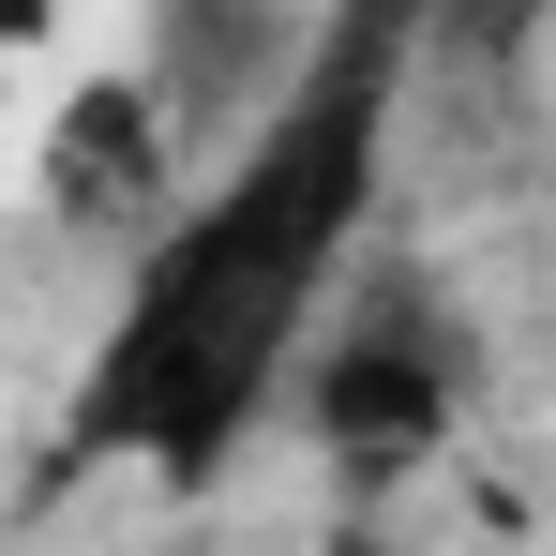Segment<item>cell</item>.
Here are the masks:
<instances>
[{
	"label": "cell",
	"mask_w": 556,
	"mask_h": 556,
	"mask_svg": "<svg viewBox=\"0 0 556 556\" xmlns=\"http://www.w3.org/2000/svg\"><path fill=\"white\" fill-rule=\"evenodd\" d=\"M166 195H181V136H166V105L136 91V76H76L61 136H46V211L91 226V241H151Z\"/></svg>",
	"instance_id": "cell-3"
},
{
	"label": "cell",
	"mask_w": 556,
	"mask_h": 556,
	"mask_svg": "<svg viewBox=\"0 0 556 556\" xmlns=\"http://www.w3.org/2000/svg\"><path fill=\"white\" fill-rule=\"evenodd\" d=\"M30 46H61V0H0V61H30Z\"/></svg>",
	"instance_id": "cell-5"
},
{
	"label": "cell",
	"mask_w": 556,
	"mask_h": 556,
	"mask_svg": "<svg viewBox=\"0 0 556 556\" xmlns=\"http://www.w3.org/2000/svg\"><path fill=\"white\" fill-rule=\"evenodd\" d=\"M271 61H286L271 0H166V61H151L136 91L166 105V136H181V121H226L241 91H271Z\"/></svg>",
	"instance_id": "cell-4"
},
{
	"label": "cell",
	"mask_w": 556,
	"mask_h": 556,
	"mask_svg": "<svg viewBox=\"0 0 556 556\" xmlns=\"http://www.w3.org/2000/svg\"><path fill=\"white\" fill-rule=\"evenodd\" d=\"M406 61H421V0H331L316 61L271 91L226 195L151 226L136 301H121L91 391H76V452H151L166 481H195L256 437V406L286 391V362H301V331H316V301H331V271L376 211Z\"/></svg>",
	"instance_id": "cell-1"
},
{
	"label": "cell",
	"mask_w": 556,
	"mask_h": 556,
	"mask_svg": "<svg viewBox=\"0 0 556 556\" xmlns=\"http://www.w3.org/2000/svg\"><path fill=\"white\" fill-rule=\"evenodd\" d=\"M301 391H316V437L346 466H421L437 437H452V331H437V286L421 271H376L331 331H301Z\"/></svg>",
	"instance_id": "cell-2"
}]
</instances>
